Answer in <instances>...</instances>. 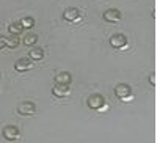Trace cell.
Segmentation results:
<instances>
[{
    "label": "cell",
    "mask_w": 157,
    "mask_h": 143,
    "mask_svg": "<svg viewBox=\"0 0 157 143\" xmlns=\"http://www.w3.org/2000/svg\"><path fill=\"white\" fill-rule=\"evenodd\" d=\"M86 104H88V107L90 109H93V110H101L104 106H105V98H104L102 95H91L88 99H86Z\"/></svg>",
    "instance_id": "obj_1"
},
{
    "label": "cell",
    "mask_w": 157,
    "mask_h": 143,
    "mask_svg": "<svg viewBox=\"0 0 157 143\" xmlns=\"http://www.w3.org/2000/svg\"><path fill=\"white\" fill-rule=\"evenodd\" d=\"M2 135H3V138H5V140H8V141H14V140H17V138H19L21 131H19V127L13 126V124H8V126H5V127H3Z\"/></svg>",
    "instance_id": "obj_2"
},
{
    "label": "cell",
    "mask_w": 157,
    "mask_h": 143,
    "mask_svg": "<svg viewBox=\"0 0 157 143\" xmlns=\"http://www.w3.org/2000/svg\"><path fill=\"white\" fill-rule=\"evenodd\" d=\"M36 110V106L35 102H30V101H25V102H21L17 106V113L22 115V116H29V115H33Z\"/></svg>",
    "instance_id": "obj_3"
},
{
    "label": "cell",
    "mask_w": 157,
    "mask_h": 143,
    "mask_svg": "<svg viewBox=\"0 0 157 143\" xmlns=\"http://www.w3.org/2000/svg\"><path fill=\"white\" fill-rule=\"evenodd\" d=\"M102 17H104V21H105V22H110V24L118 22V21L121 19V11L116 10V8H109V10L104 11Z\"/></svg>",
    "instance_id": "obj_4"
},
{
    "label": "cell",
    "mask_w": 157,
    "mask_h": 143,
    "mask_svg": "<svg viewBox=\"0 0 157 143\" xmlns=\"http://www.w3.org/2000/svg\"><path fill=\"white\" fill-rule=\"evenodd\" d=\"M115 95L120 99H127V98H130V95H132V88H130V85H127V83H118L115 87Z\"/></svg>",
    "instance_id": "obj_5"
},
{
    "label": "cell",
    "mask_w": 157,
    "mask_h": 143,
    "mask_svg": "<svg viewBox=\"0 0 157 143\" xmlns=\"http://www.w3.org/2000/svg\"><path fill=\"white\" fill-rule=\"evenodd\" d=\"M110 46L115 49H123L127 46V36L123 33H116L110 38Z\"/></svg>",
    "instance_id": "obj_6"
},
{
    "label": "cell",
    "mask_w": 157,
    "mask_h": 143,
    "mask_svg": "<svg viewBox=\"0 0 157 143\" xmlns=\"http://www.w3.org/2000/svg\"><path fill=\"white\" fill-rule=\"evenodd\" d=\"M63 17L66 19V21H69V22H75V21L80 19V10L75 8V6L66 8V10H64V13H63Z\"/></svg>",
    "instance_id": "obj_7"
},
{
    "label": "cell",
    "mask_w": 157,
    "mask_h": 143,
    "mask_svg": "<svg viewBox=\"0 0 157 143\" xmlns=\"http://www.w3.org/2000/svg\"><path fill=\"white\" fill-rule=\"evenodd\" d=\"M32 60L30 58H19V60H16V63H14V69L17 71V72H25V71H29V69H32Z\"/></svg>",
    "instance_id": "obj_8"
},
{
    "label": "cell",
    "mask_w": 157,
    "mask_h": 143,
    "mask_svg": "<svg viewBox=\"0 0 157 143\" xmlns=\"http://www.w3.org/2000/svg\"><path fill=\"white\" fill-rule=\"evenodd\" d=\"M52 93H54V96H57V98H66L71 93V88H69V85L55 83L54 85V90H52Z\"/></svg>",
    "instance_id": "obj_9"
},
{
    "label": "cell",
    "mask_w": 157,
    "mask_h": 143,
    "mask_svg": "<svg viewBox=\"0 0 157 143\" xmlns=\"http://www.w3.org/2000/svg\"><path fill=\"white\" fill-rule=\"evenodd\" d=\"M72 82V75L71 72H66V71H63V72H58L55 75V83H61V85H69Z\"/></svg>",
    "instance_id": "obj_10"
},
{
    "label": "cell",
    "mask_w": 157,
    "mask_h": 143,
    "mask_svg": "<svg viewBox=\"0 0 157 143\" xmlns=\"http://www.w3.org/2000/svg\"><path fill=\"white\" fill-rule=\"evenodd\" d=\"M21 44V40L17 35H10L5 38V47H10V49H17Z\"/></svg>",
    "instance_id": "obj_11"
},
{
    "label": "cell",
    "mask_w": 157,
    "mask_h": 143,
    "mask_svg": "<svg viewBox=\"0 0 157 143\" xmlns=\"http://www.w3.org/2000/svg\"><path fill=\"white\" fill-rule=\"evenodd\" d=\"M29 55H30V60L39 61V60L44 58V50H43L41 47H33V49L29 52Z\"/></svg>",
    "instance_id": "obj_12"
},
{
    "label": "cell",
    "mask_w": 157,
    "mask_h": 143,
    "mask_svg": "<svg viewBox=\"0 0 157 143\" xmlns=\"http://www.w3.org/2000/svg\"><path fill=\"white\" fill-rule=\"evenodd\" d=\"M24 46H27V47H32L38 43V35L36 33H27L24 36V40H22Z\"/></svg>",
    "instance_id": "obj_13"
},
{
    "label": "cell",
    "mask_w": 157,
    "mask_h": 143,
    "mask_svg": "<svg viewBox=\"0 0 157 143\" xmlns=\"http://www.w3.org/2000/svg\"><path fill=\"white\" fill-rule=\"evenodd\" d=\"M8 32H10V35H17V36H19V35L24 32V29H22L21 22H13V24H10Z\"/></svg>",
    "instance_id": "obj_14"
},
{
    "label": "cell",
    "mask_w": 157,
    "mask_h": 143,
    "mask_svg": "<svg viewBox=\"0 0 157 143\" xmlns=\"http://www.w3.org/2000/svg\"><path fill=\"white\" fill-rule=\"evenodd\" d=\"M21 25H22V29H33L35 27V19L33 17H30V16H27V17H22L21 21Z\"/></svg>",
    "instance_id": "obj_15"
},
{
    "label": "cell",
    "mask_w": 157,
    "mask_h": 143,
    "mask_svg": "<svg viewBox=\"0 0 157 143\" xmlns=\"http://www.w3.org/2000/svg\"><path fill=\"white\" fill-rule=\"evenodd\" d=\"M149 83H151V85H155V75H154V74L149 75Z\"/></svg>",
    "instance_id": "obj_16"
},
{
    "label": "cell",
    "mask_w": 157,
    "mask_h": 143,
    "mask_svg": "<svg viewBox=\"0 0 157 143\" xmlns=\"http://www.w3.org/2000/svg\"><path fill=\"white\" fill-rule=\"evenodd\" d=\"M5 47V36H0V49Z\"/></svg>",
    "instance_id": "obj_17"
},
{
    "label": "cell",
    "mask_w": 157,
    "mask_h": 143,
    "mask_svg": "<svg viewBox=\"0 0 157 143\" xmlns=\"http://www.w3.org/2000/svg\"><path fill=\"white\" fill-rule=\"evenodd\" d=\"M0 77H2V74H0Z\"/></svg>",
    "instance_id": "obj_18"
}]
</instances>
